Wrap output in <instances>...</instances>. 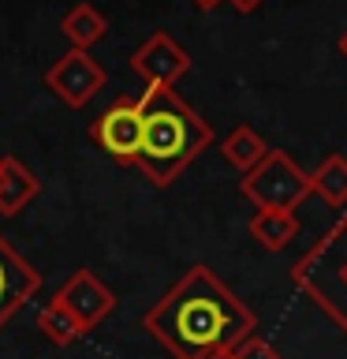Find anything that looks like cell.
<instances>
[{"label":"cell","mask_w":347,"mask_h":359,"mask_svg":"<svg viewBox=\"0 0 347 359\" xmlns=\"http://www.w3.org/2000/svg\"><path fill=\"white\" fill-rule=\"evenodd\" d=\"M310 191L321 195L329 206H347V157L329 154L325 161L310 172Z\"/></svg>","instance_id":"14"},{"label":"cell","mask_w":347,"mask_h":359,"mask_svg":"<svg viewBox=\"0 0 347 359\" xmlns=\"http://www.w3.org/2000/svg\"><path fill=\"white\" fill-rule=\"evenodd\" d=\"M139 109H142V146L134 165L150 176V184L168 187L213 142V128L179 97V90L146 86Z\"/></svg>","instance_id":"2"},{"label":"cell","mask_w":347,"mask_h":359,"mask_svg":"<svg viewBox=\"0 0 347 359\" xmlns=\"http://www.w3.org/2000/svg\"><path fill=\"white\" fill-rule=\"evenodd\" d=\"M209 359H232V352H217V355H209Z\"/></svg>","instance_id":"20"},{"label":"cell","mask_w":347,"mask_h":359,"mask_svg":"<svg viewBox=\"0 0 347 359\" xmlns=\"http://www.w3.org/2000/svg\"><path fill=\"white\" fill-rule=\"evenodd\" d=\"M38 330H41V337L45 341H52L56 348H67V344H75L78 337H83L86 330L75 322V314L64 307V303H56V299H49L45 307L38 311Z\"/></svg>","instance_id":"15"},{"label":"cell","mask_w":347,"mask_h":359,"mask_svg":"<svg viewBox=\"0 0 347 359\" xmlns=\"http://www.w3.org/2000/svg\"><path fill=\"white\" fill-rule=\"evenodd\" d=\"M41 195V180L19 157H0V217H15Z\"/></svg>","instance_id":"10"},{"label":"cell","mask_w":347,"mask_h":359,"mask_svg":"<svg viewBox=\"0 0 347 359\" xmlns=\"http://www.w3.org/2000/svg\"><path fill=\"white\" fill-rule=\"evenodd\" d=\"M273 150L262 135H257L250 123H239V128H232L228 135H224V142H220V154H224V161H228L239 176H246L250 168H257L265 161V154Z\"/></svg>","instance_id":"12"},{"label":"cell","mask_w":347,"mask_h":359,"mask_svg":"<svg viewBox=\"0 0 347 359\" xmlns=\"http://www.w3.org/2000/svg\"><path fill=\"white\" fill-rule=\"evenodd\" d=\"M56 303H64V307L75 314V322L90 333V330H97V325L112 314L116 296H112V288L97 273H90V269H75V273L60 285V292H56Z\"/></svg>","instance_id":"8"},{"label":"cell","mask_w":347,"mask_h":359,"mask_svg":"<svg viewBox=\"0 0 347 359\" xmlns=\"http://www.w3.org/2000/svg\"><path fill=\"white\" fill-rule=\"evenodd\" d=\"M142 325L176 359H209L254 337L257 318L209 266H190L142 314Z\"/></svg>","instance_id":"1"},{"label":"cell","mask_w":347,"mask_h":359,"mask_svg":"<svg viewBox=\"0 0 347 359\" xmlns=\"http://www.w3.org/2000/svg\"><path fill=\"white\" fill-rule=\"evenodd\" d=\"M131 67H134V75H139L146 86L176 90V83L190 72V53L172 38V34L157 30V34H150V38L139 45V49H134Z\"/></svg>","instance_id":"7"},{"label":"cell","mask_w":347,"mask_h":359,"mask_svg":"<svg viewBox=\"0 0 347 359\" xmlns=\"http://www.w3.org/2000/svg\"><path fill=\"white\" fill-rule=\"evenodd\" d=\"M190 4H194V8H201V11H213V8H220L224 0H190Z\"/></svg>","instance_id":"18"},{"label":"cell","mask_w":347,"mask_h":359,"mask_svg":"<svg viewBox=\"0 0 347 359\" xmlns=\"http://www.w3.org/2000/svg\"><path fill=\"white\" fill-rule=\"evenodd\" d=\"M232 359H284V355L262 337H246L239 348H232Z\"/></svg>","instance_id":"16"},{"label":"cell","mask_w":347,"mask_h":359,"mask_svg":"<svg viewBox=\"0 0 347 359\" xmlns=\"http://www.w3.org/2000/svg\"><path fill=\"white\" fill-rule=\"evenodd\" d=\"M239 191L257 210H288V213H295L302 206V198L313 195L310 172H302L291 161V154H284V150H269L265 161L239 180Z\"/></svg>","instance_id":"4"},{"label":"cell","mask_w":347,"mask_h":359,"mask_svg":"<svg viewBox=\"0 0 347 359\" xmlns=\"http://www.w3.org/2000/svg\"><path fill=\"white\" fill-rule=\"evenodd\" d=\"M340 53L347 56V30H344V38H340Z\"/></svg>","instance_id":"19"},{"label":"cell","mask_w":347,"mask_h":359,"mask_svg":"<svg viewBox=\"0 0 347 359\" xmlns=\"http://www.w3.org/2000/svg\"><path fill=\"white\" fill-rule=\"evenodd\" d=\"M90 139H94L101 150L112 157V161L134 165L139 146H142V109H139V97L108 105L94 123H90Z\"/></svg>","instance_id":"6"},{"label":"cell","mask_w":347,"mask_h":359,"mask_svg":"<svg viewBox=\"0 0 347 359\" xmlns=\"http://www.w3.org/2000/svg\"><path fill=\"white\" fill-rule=\"evenodd\" d=\"M228 4H232L235 11H243V15H250V11H254L257 4H262V0H228Z\"/></svg>","instance_id":"17"},{"label":"cell","mask_w":347,"mask_h":359,"mask_svg":"<svg viewBox=\"0 0 347 359\" xmlns=\"http://www.w3.org/2000/svg\"><path fill=\"white\" fill-rule=\"evenodd\" d=\"M41 292V273L0 236V330L15 318L22 303Z\"/></svg>","instance_id":"9"},{"label":"cell","mask_w":347,"mask_h":359,"mask_svg":"<svg viewBox=\"0 0 347 359\" xmlns=\"http://www.w3.org/2000/svg\"><path fill=\"white\" fill-rule=\"evenodd\" d=\"M108 83V72L101 67V60L86 49H67L49 72H45V86L64 101L67 109H83L90 105V97L101 94Z\"/></svg>","instance_id":"5"},{"label":"cell","mask_w":347,"mask_h":359,"mask_svg":"<svg viewBox=\"0 0 347 359\" xmlns=\"http://www.w3.org/2000/svg\"><path fill=\"white\" fill-rule=\"evenodd\" d=\"M246 229H250V236L257 240V247H265V251H284V247H291L299 240L302 224H299L295 213H288V210H257Z\"/></svg>","instance_id":"11"},{"label":"cell","mask_w":347,"mask_h":359,"mask_svg":"<svg viewBox=\"0 0 347 359\" xmlns=\"http://www.w3.org/2000/svg\"><path fill=\"white\" fill-rule=\"evenodd\" d=\"M291 280L347 337V213L291 266Z\"/></svg>","instance_id":"3"},{"label":"cell","mask_w":347,"mask_h":359,"mask_svg":"<svg viewBox=\"0 0 347 359\" xmlns=\"http://www.w3.org/2000/svg\"><path fill=\"white\" fill-rule=\"evenodd\" d=\"M60 34L71 41V49L90 53V45H97L108 34V19L101 15L94 4H71L60 19Z\"/></svg>","instance_id":"13"}]
</instances>
